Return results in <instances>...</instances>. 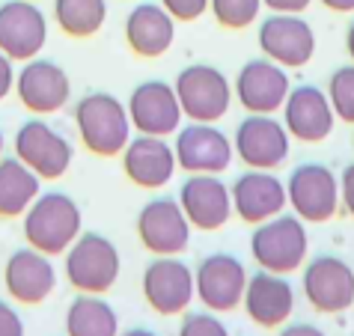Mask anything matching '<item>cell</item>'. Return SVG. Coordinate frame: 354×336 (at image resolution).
<instances>
[{
  "mask_svg": "<svg viewBox=\"0 0 354 336\" xmlns=\"http://www.w3.org/2000/svg\"><path fill=\"white\" fill-rule=\"evenodd\" d=\"M24 241L45 256H63L84 232V214L66 191H39L30 209L21 214Z\"/></svg>",
  "mask_w": 354,
  "mask_h": 336,
  "instance_id": "obj_1",
  "label": "cell"
},
{
  "mask_svg": "<svg viewBox=\"0 0 354 336\" xmlns=\"http://www.w3.org/2000/svg\"><path fill=\"white\" fill-rule=\"evenodd\" d=\"M75 128L86 152L113 158L131 140L129 107L111 93H90L75 104Z\"/></svg>",
  "mask_w": 354,
  "mask_h": 336,
  "instance_id": "obj_2",
  "label": "cell"
},
{
  "mask_svg": "<svg viewBox=\"0 0 354 336\" xmlns=\"http://www.w3.org/2000/svg\"><path fill=\"white\" fill-rule=\"evenodd\" d=\"M307 250H310L307 223L298 214L280 212L253 226L250 256L265 271H274V274L298 271L307 262Z\"/></svg>",
  "mask_w": 354,
  "mask_h": 336,
  "instance_id": "obj_3",
  "label": "cell"
},
{
  "mask_svg": "<svg viewBox=\"0 0 354 336\" xmlns=\"http://www.w3.org/2000/svg\"><path fill=\"white\" fill-rule=\"evenodd\" d=\"M63 271L75 292L104 295L120 280L122 256L116 250V244L111 239H104L102 232H81L68 244Z\"/></svg>",
  "mask_w": 354,
  "mask_h": 336,
  "instance_id": "obj_4",
  "label": "cell"
},
{
  "mask_svg": "<svg viewBox=\"0 0 354 336\" xmlns=\"http://www.w3.org/2000/svg\"><path fill=\"white\" fill-rule=\"evenodd\" d=\"M182 116L191 122H221L232 104V84L221 68L209 63L185 66L173 81Z\"/></svg>",
  "mask_w": 354,
  "mask_h": 336,
  "instance_id": "obj_5",
  "label": "cell"
},
{
  "mask_svg": "<svg viewBox=\"0 0 354 336\" xmlns=\"http://www.w3.org/2000/svg\"><path fill=\"white\" fill-rule=\"evenodd\" d=\"M286 205L304 223H328L339 212V176L328 164L304 161L289 173Z\"/></svg>",
  "mask_w": 354,
  "mask_h": 336,
  "instance_id": "obj_6",
  "label": "cell"
},
{
  "mask_svg": "<svg viewBox=\"0 0 354 336\" xmlns=\"http://www.w3.org/2000/svg\"><path fill=\"white\" fill-rule=\"evenodd\" d=\"M232 152L248 170H277L289 161L292 137L274 113H248L235 125Z\"/></svg>",
  "mask_w": 354,
  "mask_h": 336,
  "instance_id": "obj_7",
  "label": "cell"
},
{
  "mask_svg": "<svg viewBox=\"0 0 354 336\" xmlns=\"http://www.w3.org/2000/svg\"><path fill=\"white\" fill-rule=\"evenodd\" d=\"M15 158L30 167L39 179L54 182L72 167L75 146L51 122H45L42 116H33V120L18 125L15 131Z\"/></svg>",
  "mask_w": 354,
  "mask_h": 336,
  "instance_id": "obj_8",
  "label": "cell"
},
{
  "mask_svg": "<svg viewBox=\"0 0 354 336\" xmlns=\"http://www.w3.org/2000/svg\"><path fill=\"white\" fill-rule=\"evenodd\" d=\"M301 289L316 312L339 315L354 304V268L333 253H319L304 262Z\"/></svg>",
  "mask_w": 354,
  "mask_h": 336,
  "instance_id": "obj_9",
  "label": "cell"
},
{
  "mask_svg": "<svg viewBox=\"0 0 354 336\" xmlns=\"http://www.w3.org/2000/svg\"><path fill=\"white\" fill-rule=\"evenodd\" d=\"M137 239L152 256H182L191 244V223L170 194H158L137 214Z\"/></svg>",
  "mask_w": 354,
  "mask_h": 336,
  "instance_id": "obj_10",
  "label": "cell"
},
{
  "mask_svg": "<svg viewBox=\"0 0 354 336\" xmlns=\"http://www.w3.org/2000/svg\"><path fill=\"white\" fill-rule=\"evenodd\" d=\"M176 167L185 173H214L221 176L235 161L232 140L218 122H188L179 125L173 140Z\"/></svg>",
  "mask_w": 354,
  "mask_h": 336,
  "instance_id": "obj_11",
  "label": "cell"
},
{
  "mask_svg": "<svg viewBox=\"0 0 354 336\" xmlns=\"http://www.w3.org/2000/svg\"><path fill=\"white\" fill-rule=\"evenodd\" d=\"M140 289L146 304L158 315H182L196 298L194 268L182 256H155L143 268Z\"/></svg>",
  "mask_w": 354,
  "mask_h": 336,
  "instance_id": "obj_12",
  "label": "cell"
},
{
  "mask_svg": "<svg viewBox=\"0 0 354 336\" xmlns=\"http://www.w3.org/2000/svg\"><path fill=\"white\" fill-rule=\"evenodd\" d=\"M248 268L232 253H209L194 268V292L212 312H232L241 306Z\"/></svg>",
  "mask_w": 354,
  "mask_h": 336,
  "instance_id": "obj_13",
  "label": "cell"
},
{
  "mask_svg": "<svg viewBox=\"0 0 354 336\" xmlns=\"http://www.w3.org/2000/svg\"><path fill=\"white\" fill-rule=\"evenodd\" d=\"M257 42L262 57L283 68H301L316 54V30L310 21L292 12H271L259 21Z\"/></svg>",
  "mask_w": 354,
  "mask_h": 336,
  "instance_id": "obj_14",
  "label": "cell"
},
{
  "mask_svg": "<svg viewBox=\"0 0 354 336\" xmlns=\"http://www.w3.org/2000/svg\"><path fill=\"white\" fill-rule=\"evenodd\" d=\"M15 95L36 116H51L63 111L72 98V81L66 68L45 57H33L15 72Z\"/></svg>",
  "mask_w": 354,
  "mask_h": 336,
  "instance_id": "obj_15",
  "label": "cell"
},
{
  "mask_svg": "<svg viewBox=\"0 0 354 336\" xmlns=\"http://www.w3.org/2000/svg\"><path fill=\"white\" fill-rule=\"evenodd\" d=\"M292 90L289 68L277 66L268 57L248 60L232 81V95L248 113H277Z\"/></svg>",
  "mask_w": 354,
  "mask_h": 336,
  "instance_id": "obj_16",
  "label": "cell"
},
{
  "mask_svg": "<svg viewBox=\"0 0 354 336\" xmlns=\"http://www.w3.org/2000/svg\"><path fill=\"white\" fill-rule=\"evenodd\" d=\"M48 42V15L36 0L0 3V51L9 60H33Z\"/></svg>",
  "mask_w": 354,
  "mask_h": 336,
  "instance_id": "obj_17",
  "label": "cell"
},
{
  "mask_svg": "<svg viewBox=\"0 0 354 336\" xmlns=\"http://www.w3.org/2000/svg\"><path fill=\"white\" fill-rule=\"evenodd\" d=\"M129 120L137 134L170 137L182 125V107L176 98L173 84L152 77V81L137 84L129 95Z\"/></svg>",
  "mask_w": 354,
  "mask_h": 336,
  "instance_id": "obj_18",
  "label": "cell"
},
{
  "mask_svg": "<svg viewBox=\"0 0 354 336\" xmlns=\"http://www.w3.org/2000/svg\"><path fill=\"white\" fill-rule=\"evenodd\" d=\"M179 205L188 217L191 230L214 232L223 230L232 217L230 185L214 173H191L179 187Z\"/></svg>",
  "mask_w": 354,
  "mask_h": 336,
  "instance_id": "obj_19",
  "label": "cell"
},
{
  "mask_svg": "<svg viewBox=\"0 0 354 336\" xmlns=\"http://www.w3.org/2000/svg\"><path fill=\"white\" fill-rule=\"evenodd\" d=\"M280 111H283V125H286L289 137L292 140H301V143L328 140L333 125H337V116H333L328 93L319 90V86H313V84L292 86Z\"/></svg>",
  "mask_w": 354,
  "mask_h": 336,
  "instance_id": "obj_20",
  "label": "cell"
},
{
  "mask_svg": "<svg viewBox=\"0 0 354 336\" xmlns=\"http://www.w3.org/2000/svg\"><path fill=\"white\" fill-rule=\"evenodd\" d=\"M3 286L15 304L36 306L48 301V295L57 289V268L51 256L33 250L30 244L18 247L3 265Z\"/></svg>",
  "mask_w": 354,
  "mask_h": 336,
  "instance_id": "obj_21",
  "label": "cell"
},
{
  "mask_svg": "<svg viewBox=\"0 0 354 336\" xmlns=\"http://www.w3.org/2000/svg\"><path fill=\"white\" fill-rule=\"evenodd\" d=\"M232 214L244 223H262L286 209V185L274 170H244L230 187Z\"/></svg>",
  "mask_w": 354,
  "mask_h": 336,
  "instance_id": "obj_22",
  "label": "cell"
},
{
  "mask_svg": "<svg viewBox=\"0 0 354 336\" xmlns=\"http://www.w3.org/2000/svg\"><path fill=\"white\" fill-rule=\"evenodd\" d=\"M241 306L248 312V319L253 324H259V328H280L295 312V289L286 280V274L259 268L248 274Z\"/></svg>",
  "mask_w": 354,
  "mask_h": 336,
  "instance_id": "obj_23",
  "label": "cell"
},
{
  "mask_svg": "<svg viewBox=\"0 0 354 336\" xmlns=\"http://www.w3.org/2000/svg\"><path fill=\"white\" fill-rule=\"evenodd\" d=\"M120 155L129 182H134L137 187H146V191H158V187L170 185L176 170H179L173 143H167V137L134 134Z\"/></svg>",
  "mask_w": 354,
  "mask_h": 336,
  "instance_id": "obj_24",
  "label": "cell"
},
{
  "mask_svg": "<svg viewBox=\"0 0 354 336\" xmlns=\"http://www.w3.org/2000/svg\"><path fill=\"white\" fill-rule=\"evenodd\" d=\"M125 42L137 57L155 60L176 42V21L161 3H134L125 15Z\"/></svg>",
  "mask_w": 354,
  "mask_h": 336,
  "instance_id": "obj_25",
  "label": "cell"
},
{
  "mask_svg": "<svg viewBox=\"0 0 354 336\" xmlns=\"http://www.w3.org/2000/svg\"><path fill=\"white\" fill-rule=\"evenodd\" d=\"M39 182L42 179L15 155L0 158V217H21L39 196Z\"/></svg>",
  "mask_w": 354,
  "mask_h": 336,
  "instance_id": "obj_26",
  "label": "cell"
},
{
  "mask_svg": "<svg viewBox=\"0 0 354 336\" xmlns=\"http://www.w3.org/2000/svg\"><path fill=\"white\" fill-rule=\"evenodd\" d=\"M66 336H120V315L102 295H84L66 310Z\"/></svg>",
  "mask_w": 354,
  "mask_h": 336,
  "instance_id": "obj_27",
  "label": "cell"
},
{
  "mask_svg": "<svg viewBox=\"0 0 354 336\" xmlns=\"http://www.w3.org/2000/svg\"><path fill=\"white\" fill-rule=\"evenodd\" d=\"M51 6L57 27L72 39L95 36L107 21V0H54Z\"/></svg>",
  "mask_w": 354,
  "mask_h": 336,
  "instance_id": "obj_28",
  "label": "cell"
},
{
  "mask_svg": "<svg viewBox=\"0 0 354 336\" xmlns=\"http://www.w3.org/2000/svg\"><path fill=\"white\" fill-rule=\"evenodd\" d=\"M328 102L333 107L337 122L354 125V63H346L339 68H333V75L328 77Z\"/></svg>",
  "mask_w": 354,
  "mask_h": 336,
  "instance_id": "obj_29",
  "label": "cell"
},
{
  "mask_svg": "<svg viewBox=\"0 0 354 336\" xmlns=\"http://www.w3.org/2000/svg\"><path fill=\"white\" fill-rule=\"evenodd\" d=\"M209 12L226 30H244L262 12V0H209Z\"/></svg>",
  "mask_w": 354,
  "mask_h": 336,
  "instance_id": "obj_30",
  "label": "cell"
},
{
  "mask_svg": "<svg viewBox=\"0 0 354 336\" xmlns=\"http://www.w3.org/2000/svg\"><path fill=\"white\" fill-rule=\"evenodd\" d=\"M179 336H230V328L223 324V319L212 310L200 312H185L179 324Z\"/></svg>",
  "mask_w": 354,
  "mask_h": 336,
  "instance_id": "obj_31",
  "label": "cell"
},
{
  "mask_svg": "<svg viewBox=\"0 0 354 336\" xmlns=\"http://www.w3.org/2000/svg\"><path fill=\"white\" fill-rule=\"evenodd\" d=\"M158 3L173 15V21H196L209 9V0H158Z\"/></svg>",
  "mask_w": 354,
  "mask_h": 336,
  "instance_id": "obj_32",
  "label": "cell"
},
{
  "mask_svg": "<svg viewBox=\"0 0 354 336\" xmlns=\"http://www.w3.org/2000/svg\"><path fill=\"white\" fill-rule=\"evenodd\" d=\"M0 336H24V319L9 301H0Z\"/></svg>",
  "mask_w": 354,
  "mask_h": 336,
  "instance_id": "obj_33",
  "label": "cell"
},
{
  "mask_svg": "<svg viewBox=\"0 0 354 336\" xmlns=\"http://www.w3.org/2000/svg\"><path fill=\"white\" fill-rule=\"evenodd\" d=\"M339 209H346V214L354 217V161L342 167L339 173Z\"/></svg>",
  "mask_w": 354,
  "mask_h": 336,
  "instance_id": "obj_34",
  "label": "cell"
},
{
  "mask_svg": "<svg viewBox=\"0 0 354 336\" xmlns=\"http://www.w3.org/2000/svg\"><path fill=\"white\" fill-rule=\"evenodd\" d=\"M15 90V60L0 51V102L9 98V93Z\"/></svg>",
  "mask_w": 354,
  "mask_h": 336,
  "instance_id": "obj_35",
  "label": "cell"
},
{
  "mask_svg": "<svg viewBox=\"0 0 354 336\" xmlns=\"http://www.w3.org/2000/svg\"><path fill=\"white\" fill-rule=\"evenodd\" d=\"M313 0H262V6H268L271 12H292V15H301Z\"/></svg>",
  "mask_w": 354,
  "mask_h": 336,
  "instance_id": "obj_36",
  "label": "cell"
},
{
  "mask_svg": "<svg viewBox=\"0 0 354 336\" xmlns=\"http://www.w3.org/2000/svg\"><path fill=\"white\" fill-rule=\"evenodd\" d=\"M280 336H328V333L310 321H295V324H286V328L280 330Z\"/></svg>",
  "mask_w": 354,
  "mask_h": 336,
  "instance_id": "obj_37",
  "label": "cell"
},
{
  "mask_svg": "<svg viewBox=\"0 0 354 336\" xmlns=\"http://www.w3.org/2000/svg\"><path fill=\"white\" fill-rule=\"evenodd\" d=\"M330 12H354V0H322Z\"/></svg>",
  "mask_w": 354,
  "mask_h": 336,
  "instance_id": "obj_38",
  "label": "cell"
},
{
  "mask_svg": "<svg viewBox=\"0 0 354 336\" xmlns=\"http://www.w3.org/2000/svg\"><path fill=\"white\" fill-rule=\"evenodd\" d=\"M346 51H348L351 63H354V21L348 24V30H346Z\"/></svg>",
  "mask_w": 354,
  "mask_h": 336,
  "instance_id": "obj_39",
  "label": "cell"
},
{
  "mask_svg": "<svg viewBox=\"0 0 354 336\" xmlns=\"http://www.w3.org/2000/svg\"><path fill=\"white\" fill-rule=\"evenodd\" d=\"M120 336H158V333L149 330V328H129V330H122Z\"/></svg>",
  "mask_w": 354,
  "mask_h": 336,
  "instance_id": "obj_40",
  "label": "cell"
},
{
  "mask_svg": "<svg viewBox=\"0 0 354 336\" xmlns=\"http://www.w3.org/2000/svg\"><path fill=\"white\" fill-rule=\"evenodd\" d=\"M3 146H6V137H3V128H0V158H3Z\"/></svg>",
  "mask_w": 354,
  "mask_h": 336,
  "instance_id": "obj_41",
  "label": "cell"
},
{
  "mask_svg": "<svg viewBox=\"0 0 354 336\" xmlns=\"http://www.w3.org/2000/svg\"><path fill=\"white\" fill-rule=\"evenodd\" d=\"M351 143H354V140H351Z\"/></svg>",
  "mask_w": 354,
  "mask_h": 336,
  "instance_id": "obj_42",
  "label": "cell"
}]
</instances>
